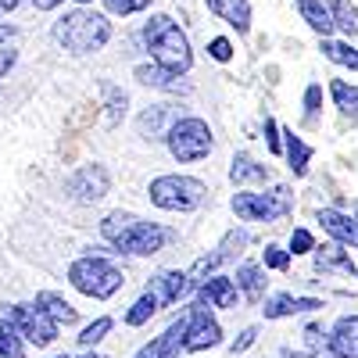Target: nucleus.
Instances as JSON below:
<instances>
[{
    "label": "nucleus",
    "instance_id": "nucleus-1",
    "mask_svg": "<svg viewBox=\"0 0 358 358\" xmlns=\"http://www.w3.org/2000/svg\"><path fill=\"white\" fill-rule=\"evenodd\" d=\"M101 236L108 244H115L122 255H158L169 241H172V233L155 226V222H143L129 212H111L104 222H101Z\"/></svg>",
    "mask_w": 358,
    "mask_h": 358
},
{
    "label": "nucleus",
    "instance_id": "nucleus-2",
    "mask_svg": "<svg viewBox=\"0 0 358 358\" xmlns=\"http://www.w3.org/2000/svg\"><path fill=\"white\" fill-rule=\"evenodd\" d=\"M143 40H147V50H151L158 69H165L172 76H187L194 69L190 40H187V33L169 15H155L151 22H147L143 25Z\"/></svg>",
    "mask_w": 358,
    "mask_h": 358
},
{
    "label": "nucleus",
    "instance_id": "nucleus-3",
    "mask_svg": "<svg viewBox=\"0 0 358 358\" xmlns=\"http://www.w3.org/2000/svg\"><path fill=\"white\" fill-rule=\"evenodd\" d=\"M54 40L72 54H94L111 40V22L97 11H69L54 22Z\"/></svg>",
    "mask_w": 358,
    "mask_h": 358
},
{
    "label": "nucleus",
    "instance_id": "nucleus-4",
    "mask_svg": "<svg viewBox=\"0 0 358 358\" xmlns=\"http://www.w3.org/2000/svg\"><path fill=\"white\" fill-rule=\"evenodd\" d=\"M69 283L86 294V297H97V301H104V297L118 294V287H122V268H115L108 258L101 255H83L69 265Z\"/></svg>",
    "mask_w": 358,
    "mask_h": 358
},
{
    "label": "nucleus",
    "instance_id": "nucleus-5",
    "mask_svg": "<svg viewBox=\"0 0 358 358\" xmlns=\"http://www.w3.org/2000/svg\"><path fill=\"white\" fill-rule=\"evenodd\" d=\"M147 194L165 212H194V208L204 204L208 187L194 176H158V179H151V190Z\"/></svg>",
    "mask_w": 358,
    "mask_h": 358
},
{
    "label": "nucleus",
    "instance_id": "nucleus-6",
    "mask_svg": "<svg viewBox=\"0 0 358 358\" xmlns=\"http://www.w3.org/2000/svg\"><path fill=\"white\" fill-rule=\"evenodd\" d=\"M165 140H169V151L176 162H201L215 147L212 129H208L204 118H176L165 133Z\"/></svg>",
    "mask_w": 358,
    "mask_h": 358
},
{
    "label": "nucleus",
    "instance_id": "nucleus-7",
    "mask_svg": "<svg viewBox=\"0 0 358 358\" xmlns=\"http://www.w3.org/2000/svg\"><path fill=\"white\" fill-rule=\"evenodd\" d=\"M290 208H294V197H290L287 187H276L268 194H251V190L233 194V212L244 222H276L290 212Z\"/></svg>",
    "mask_w": 358,
    "mask_h": 358
},
{
    "label": "nucleus",
    "instance_id": "nucleus-8",
    "mask_svg": "<svg viewBox=\"0 0 358 358\" xmlns=\"http://www.w3.org/2000/svg\"><path fill=\"white\" fill-rule=\"evenodd\" d=\"M8 319L15 322V330L22 334V341L36 344V348H50L57 341V326L36 308V305H11Z\"/></svg>",
    "mask_w": 358,
    "mask_h": 358
},
{
    "label": "nucleus",
    "instance_id": "nucleus-9",
    "mask_svg": "<svg viewBox=\"0 0 358 358\" xmlns=\"http://www.w3.org/2000/svg\"><path fill=\"white\" fill-rule=\"evenodd\" d=\"M248 241H251V233L248 229H229L226 236H222V244L212 251V255H204V258H197L194 262V268H190V283H204V276L212 280V273L222 265V262H233L236 255H241L244 248H248Z\"/></svg>",
    "mask_w": 358,
    "mask_h": 358
},
{
    "label": "nucleus",
    "instance_id": "nucleus-10",
    "mask_svg": "<svg viewBox=\"0 0 358 358\" xmlns=\"http://www.w3.org/2000/svg\"><path fill=\"white\" fill-rule=\"evenodd\" d=\"M222 341V330H219V322L212 319V312H208L201 301L190 305L187 312V351H208V348H215Z\"/></svg>",
    "mask_w": 358,
    "mask_h": 358
},
{
    "label": "nucleus",
    "instance_id": "nucleus-11",
    "mask_svg": "<svg viewBox=\"0 0 358 358\" xmlns=\"http://www.w3.org/2000/svg\"><path fill=\"white\" fill-rule=\"evenodd\" d=\"M65 190L76 197V201H83V204H94V201H101L108 190H111V176H108V169L104 165H83L69 183H65Z\"/></svg>",
    "mask_w": 358,
    "mask_h": 358
},
{
    "label": "nucleus",
    "instance_id": "nucleus-12",
    "mask_svg": "<svg viewBox=\"0 0 358 358\" xmlns=\"http://www.w3.org/2000/svg\"><path fill=\"white\" fill-rule=\"evenodd\" d=\"M147 294H151L155 301H158V308L176 305L179 297L190 294V276L179 273V268H165V273H158L151 283H147Z\"/></svg>",
    "mask_w": 358,
    "mask_h": 358
},
{
    "label": "nucleus",
    "instance_id": "nucleus-13",
    "mask_svg": "<svg viewBox=\"0 0 358 358\" xmlns=\"http://www.w3.org/2000/svg\"><path fill=\"white\" fill-rule=\"evenodd\" d=\"M183 344H187V315L176 319L162 337H155L147 348H140L133 358H176L179 351H183Z\"/></svg>",
    "mask_w": 358,
    "mask_h": 358
},
{
    "label": "nucleus",
    "instance_id": "nucleus-14",
    "mask_svg": "<svg viewBox=\"0 0 358 358\" xmlns=\"http://www.w3.org/2000/svg\"><path fill=\"white\" fill-rule=\"evenodd\" d=\"M319 222H322V229L330 233L337 244H348V248L358 251V219L337 212V208H322V212H319Z\"/></svg>",
    "mask_w": 358,
    "mask_h": 358
},
{
    "label": "nucleus",
    "instance_id": "nucleus-15",
    "mask_svg": "<svg viewBox=\"0 0 358 358\" xmlns=\"http://www.w3.org/2000/svg\"><path fill=\"white\" fill-rule=\"evenodd\" d=\"M236 297H241V290H236V283L229 276H212L201 283V305L204 308H236Z\"/></svg>",
    "mask_w": 358,
    "mask_h": 358
},
{
    "label": "nucleus",
    "instance_id": "nucleus-16",
    "mask_svg": "<svg viewBox=\"0 0 358 358\" xmlns=\"http://www.w3.org/2000/svg\"><path fill=\"white\" fill-rule=\"evenodd\" d=\"M334 358H358V315H341L330 330Z\"/></svg>",
    "mask_w": 358,
    "mask_h": 358
},
{
    "label": "nucleus",
    "instance_id": "nucleus-17",
    "mask_svg": "<svg viewBox=\"0 0 358 358\" xmlns=\"http://www.w3.org/2000/svg\"><path fill=\"white\" fill-rule=\"evenodd\" d=\"M322 308L319 297H294V294H273L265 301V319H283V315H297V312H315Z\"/></svg>",
    "mask_w": 358,
    "mask_h": 358
},
{
    "label": "nucleus",
    "instance_id": "nucleus-18",
    "mask_svg": "<svg viewBox=\"0 0 358 358\" xmlns=\"http://www.w3.org/2000/svg\"><path fill=\"white\" fill-rule=\"evenodd\" d=\"M208 11H215L222 22H229L236 33H248L251 29V0H204Z\"/></svg>",
    "mask_w": 358,
    "mask_h": 358
},
{
    "label": "nucleus",
    "instance_id": "nucleus-19",
    "mask_svg": "<svg viewBox=\"0 0 358 358\" xmlns=\"http://www.w3.org/2000/svg\"><path fill=\"white\" fill-rule=\"evenodd\" d=\"M36 308H40L54 326H72V322H76V315H79V312L65 301V297H62V294H54V290L36 294Z\"/></svg>",
    "mask_w": 358,
    "mask_h": 358
},
{
    "label": "nucleus",
    "instance_id": "nucleus-20",
    "mask_svg": "<svg viewBox=\"0 0 358 358\" xmlns=\"http://www.w3.org/2000/svg\"><path fill=\"white\" fill-rule=\"evenodd\" d=\"M236 290H241L248 301H262V294H265V268L255 265V262H244L241 268H236Z\"/></svg>",
    "mask_w": 358,
    "mask_h": 358
},
{
    "label": "nucleus",
    "instance_id": "nucleus-21",
    "mask_svg": "<svg viewBox=\"0 0 358 358\" xmlns=\"http://www.w3.org/2000/svg\"><path fill=\"white\" fill-rule=\"evenodd\" d=\"M297 11H301V18L315 29V33L326 40L334 33V18H330V8L322 4V0H297Z\"/></svg>",
    "mask_w": 358,
    "mask_h": 358
},
{
    "label": "nucleus",
    "instance_id": "nucleus-22",
    "mask_svg": "<svg viewBox=\"0 0 358 358\" xmlns=\"http://www.w3.org/2000/svg\"><path fill=\"white\" fill-rule=\"evenodd\" d=\"M287 143H283V151H287V162H290V172L294 176H305L308 162H312V147L301 140V136H294V129H283Z\"/></svg>",
    "mask_w": 358,
    "mask_h": 358
},
{
    "label": "nucleus",
    "instance_id": "nucleus-23",
    "mask_svg": "<svg viewBox=\"0 0 358 358\" xmlns=\"http://www.w3.org/2000/svg\"><path fill=\"white\" fill-rule=\"evenodd\" d=\"M315 265H319V268H344L348 276H358L355 262H351L337 244H322V248H315Z\"/></svg>",
    "mask_w": 358,
    "mask_h": 358
},
{
    "label": "nucleus",
    "instance_id": "nucleus-24",
    "mask_svg": "<svg viewBox=\"0 0 358 358\" xmlns=\"http://www.w3.org/2000/svg\"><path fill=\"white\" fill-rule=\"evenodd\" d=\"M330 94H334V104L341 108V115L358 118V86H351L344 79H334L330 83Z\"/></svg>",
    "mask_w": 358,
    "mask_h": 358
},
{
    "label": "nucleus",
    "instance_id": "nucleus-25",
    "mask_svg": "<svg viewBox=\"0 0 358 358\" xmlns=\"http://www.w3.org/2000/svg\"><path fill=\"white\" fill-rule=\"evenodd\" d=\"M0 358H25L22 334L15 330L11 319H0Z\"/></svg>",
    "mask_w": 358,
    "mask_h": 358
},
{
    "label": "nucleus",
    "instance_id": "nucleus-26",
    "mask_svg": "<svg viewBox=\"0 0 358 358\" xmlns=\"http://www.w3.org/2000/svg\"><path fill=\"white\" fill-rule=\"evenodd\" d=\"M229 179L233 183H251V179H268V169L251 162L248 155H236L233 158V169H229Z\"/></svg>",
    "mask_w": 358,
    "mask_h": 358
},
{
    "label": "nucleus",
    "instance_id": "nucleus-27",
    "mask_svg": "<svg viewBox=\"0 0 358 358\" xmlns=\"http://www.w3.org/2000/svg\"><path fill=\"white\" fill-rule=\"evenodd\" d=\"M330 18H334V29H341L344 36H355L358 33V8H351L348 0H334Z\"/></svg>",
    "mask_w": 358,
    "mask_h": 358
},
{
    "label": "nucleus",
    "instance_id": "nucleus-28",
    "mask_svg": "<svg viewBox=\"0 0 358 358\" xmlns=\"http://www.w3.org/2000/svg\"><path fill=\"white\" fill-rule=\"evenodd\" d=\"M136 79H140L143 86L179 90V76H172V72H165V69H158V65H140V69H136Z\"/></svg>",
    "mask_w": 358,
    "mask_h": 358
},
{
    "label": "nucleus",
    "instance_id": "nucleus-29",
    "mask_svg": "<svg viewBox=\"0 0 358 358\" xmlns=\"http://www.w3.org/2000/svg\"><path fill=\"white\" fill-rule=\"evenodd\" d=\"M305 341H308V355H312V358H334V344H330V334H326L319 322L305 326Z\"/></svg>",
    "mask_w": 358,
    "mask_h": 358
},
{
    "label": "nucleus",
    "instance_id": "nucleus-30",
    "mask_svg": "<svg viewBox=\"0 0 358 358\" xmlns=\"http://www.w3.org/2000/svg\"><path fill=\"white\" fill-rule=\"evenodd\" d=\"M322 54L330 57V62L344 65V69H355L358 72V50L348 47V43H337V40H322Z\"/></svg>",
    "mask_w": 358,
    "mask_h": 358
},
{
    "label": "nucleus",
    "instance_id": "nucleus-31",
    "mask_svg": "<svg viewBox=\"0 0 358 358\" xmlns=\"http://www.w3.org/2000/svg\"><path fill=\"white\" fill-rule=\"evenodd\" d=\"M155 312H158V301H155V297L143 290V294L136 297V305H133V308L126 312V326H143V322L151 319Z\"/></svg>",
    "mask_w": 358,
    "mask_h": 358
},
{
    "label": "nucleus",
    "instance_id": "nucleus-32",
    "mask_svg": "<svg viewBox=\"0 0 358 358\" xmlns=\"http://www.w3.org/2000/svg\"><path fill=\"white\" fill-rule=\"evenodd\" d=\"M111 326H115V322H111L108 315H101V319H94V322H90V326H86V330L79 334V344H83V348H94V344H101V341H104V337L111 334Z\"/></svg>",
    "mask_w": 358,
    "mask_h": 358
},
{
    "label": "nucleus",
    "instance_id": "nucleus-33",
    "mask_svg": "<svg viewBox=\"0 0 358 358\" xmlns=\"http://www.w3.org/2000/svg\"><path fill=\"white\" fill-rule=\"evenodd\" d=\"M126 104H129V97L122 94V90L108 86V126H118V122H122V115H126Z\"/></svg>",
    "mask_w": 358,
    "mask_h": 358
},
{
    "label": "nucleus",
    "instance_id": "nucleus-34",
    "mask_svg": "<svg viewBox=\"0 0 358 358\" xmlns=\"http://www.w3.org/2000/svg\"><path fill=\"white\" fill-rule=\"evenodd\" d=\"M111 15H136V11H147L155 0H104Z\"/></svg>",
    "mask_w": 358,
    "mask_h": 358
},
{
    "label": "nucleus",
    "instance_id": "nucleus-35",
    "mask_svg": "<svg viewBox=\"0 0 358 358\" xmlns=\"http://www.w3.org/2000/svg\"><path fill=\"white\" fill-rule=\"evenodd\" d=\"M265 268L287 273V268H290V251H283V248H276V244H268V248H265Z\"/></svg>",
    "mask_w": 358,
    "mask_h": 358
},
{
    "label": "nucleus",
    "instance_id": "nucleus-36",
    "mask_svg": "<svg viewBox=\"0 0 358 358\" xmlns=\"http://www.w3.org/2000/svg\"><path fill=\"white\" fill-rule=\"evenodd\" d=\"M319 108H322V86H308L305 90V122H315L319 118Z\"/></svg>",
    "mask_w": 358,
    "mask_h": 358
},
{
    "label": "nucleus",
    "instance_id": "nucleus-37",
    "mask_svg": "<svg viewBox=\"0 0 358 358\" xmlns=\"http://www.w3.org/2000/svg\"><path fill=\"white\" fill-rule=\"evenodd\" d=\"M165 118H169V108H165V104H158L155 111H147V115L140 118V133L151 129V140H155V133H158V126L165 122Z\"/></svg>",
    "mask_w": 358,
    "mask_h": 358
},
{
    "label": "nucleus",
    "instance_id": "nucleus-38",
    "mask_svg": "<svg viewBox=\"0 0 358 358\" xmlns=\"http://www.w3.org/2000/svg\"><path fill=\"white\" fill-rule=\"evenodd\" d=\"M308 251H315L312 233L308 229H294L290 233V255H308Z\"/></svg>",
    "mask_w": 358,
    "mask_h": 358
},
{
    "label": "nucleus",
    "instance_id": "nucleus-39",
    "mask_svg": "<svg viewBox=\"0 0 358 358\" xmlns=\"http://www.w3.org/2000/svg\"><path fill=\"white\" fill-rule=\"evenodd\" d=\"M208 54H212L215 62H229V57H233V43L226 36H215L212 43H208Z\"/></svg>",
    "mask_w": 358,
    "mask_h": 358
},
{
    "label": "nucleus",
    "instance_id": "nucleus-40",
    "mask_svg": "<svg viewBox=\"0 0 358 358\" xmlns=\"http://www.w3.org/2000/svg\"><path fill=\"white\" fill-rule=\"evenodd\" d=\"M255 341H258V330H255V326H248V330H244L241 337H236V341L229 344V351H233V355H241V351H248Z\"/></svg>",
    "mask_w": 358,
    "mask_h": 358
},
{
    "label": "nucleus",
    "instance_id": "nucleus-41",
    "mask_svg": "<svg viewBox=\"0 0 358 358\" xmlns=\"http://www.w3.org/2000/svg\"><path fill=\"white\" fill-rule=\"evenodd\" d=\"M265 143H268L273 155H280V126H276V118H265Z\"/></svg>",
    "mask_w": 358,
    "mask_h": 358
},
{
    "label": "nucleus",
    "instance_id": "nucleus-42",
    "mask_svg": "<svg viewBox=\"0 0 358 358\" xmlns=\"http://www.w3.org/2000/svg\"><path fill=\"white\" fill-rule=\"evenodd\" d=\"M15 62H18V54H15V50H8V47L0 50V79H4V76L15 69Z\"/></svg>",
    "mask_w": 358,
    "mask_h": 358
},
{
    "label": "nucleus",
    "instance_id": "nucleus-43",
    "mask_svg": "<svg viewBox=\"0 0 358 358\" xmlns=\"http://www.w3.org/2000/svg\"><path fill=\"white\" fill-rule=\"evenodd\" d=\"M36 4V11H54L57 4H65V0H33Z\"/></svg>",
    "mask_w": 358,
    "mask_h": 358
},
{
    "label": "nucleus",
    "instance_id": "nucleus-44",
    "mask_svg": "<svg viewBox=\"0 0 358 358\" xmlns=\"http://www.w3.org/2000/svg\"><path fill=\"white\" fill-rule=\"evenodd\" d=\"M283 358H312V355H308V351H294V348H287Z\"/></svg>",
    "mask_w": 358,
    "mask_h": 358
},
{
    "label": "nucleus",
    "instance_id": "nucleus-45",
    "mask_svg": "<svg viewBox=\"0 0 358 358\" xmlns=\"http://www.w3.org/2000/svg\"><path fill=\"white\" fill-rule=\"evenodd\" d=\"M18 8V0H0V15H4V11H15Z\"/></svg>",
    "mask_w": 358,
    "mask_h": 358
},
{
    "label": "nucleus",
    "instance_id": "nucleus-46",
    "mask_svg": "<svg viewBox=\"0 0 358 358\" xmlns=\"http://www.w3.org/2000/svg\"><path fill=\"white\" fill-rule=\"evenodd\" d=\"M8 36H15V25H0V40H8Z\"/></svg>",
    "mask_w": 358,
    "mask_h": 358
},
{
    "label": "nucleus",
    "instance_id": "nucleus-47",
    "mask_svg": "<svg viewBox=\"0 0 358 358\" xmlns=\"http://www.w3.org/2000/svg\"><path fill=\"white\" fill-rule=\"evenodd\" d=\"M83 358H104V355H83Z\"/></svg>",
    "mask_w": 358,
    "mask_h": 358
},
{
    "label": "nucleus",
    "instance_id": "nucleus-48",
    "mask_svg": "<svg viewBox=\"0 0 358 358\" xmlns=\"http://www.w3.org/2000/svg\"><path fill=\"white\" fill-rule=\"evenodd\" d=\"M79 4H90V0H79Z\"/></svg>",
    "mask_w": 358,
    "mask_h": 358
},
{
    "label": "nucleus",
    "instance_id": "nucleus-49",
    "mask_svg": "<svg viewBox=\"0 0 358 358\" xmlns=\"http://www.w3.org/2000/svg\"><path fill=\"white\" fill-rule=\"evenodd\" d=\"M62 358H69V355H62Z\"/></svg>",
    "mask_w": 358,
    "mask_h": 358
},
{
    "label": "nucleus",
    "instance_id": "nucleus-50",
    "mask_svg": "<svg viewBox=\"0 0 358 358\" xmlns=\"http://www.w3.org/2000/svg\"><path fill=\"white\" fill-rule=\"evenodd\" d=\"M355 219H358V215H355Z\"/></svg>",
    "mask_w": 358,
    "mask_h": 358
}]
</instances>
